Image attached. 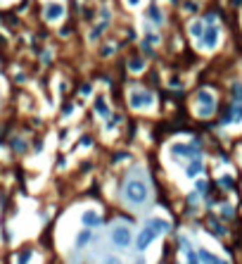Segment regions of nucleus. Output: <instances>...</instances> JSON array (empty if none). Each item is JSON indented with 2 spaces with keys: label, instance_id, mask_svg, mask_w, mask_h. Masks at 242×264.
Masks as SVG:
<instances>
[{
  "label": "nucleus",
  "instance_id": "nucleus-9",
  "mask_svg": "<svg viewBox=\"0 0 242 264\" xmlns=\"http://www.w3.org/2000/svg\"><path fill=\"white\" fill-rule=\"evenodd\" d=\"M81 224H83V229H97L100 224H102V219H100V214H97L95 209H88V212H83L81 214Z\"/></svg>",
  "mask_w": 242,
  "mask_h": 264
},
{
  "label": "nucleus",
  "instance_id": "nucleus-24",
  "mask_svg": "<svg viewBox=\"0 0 242 264\" xmlns=\"http://www.w3.org/2000/svg\"><path fill=\"white\" fill-rule=\"evenodd\" d=\"M150 17H152V19L157 21V24H159V21H162V14L157 12V10H150Z\"/></svg>",
  "mask_w": 242,
  "mask_h": 264
},
{
  "label": "nucleus",
  "instance_id": "nucleus-23",
  "mask_svg": "<svg viewBox=\"0 0 242 264\" xmlns=\"http://www.w3.org/2000/svg\"><path fill=\"white\" fill-rule=\"evenodd\" d=\"M24 140H14V150H17V153H24Z\"/></svg>",
  "mask_w": 242,
  "mask_h": 264
},
{
  "label": "nucleus",
  "instance_id": "nucleus-22",
  "mask_svg": "<svg viewBox=\"0 0 242 264\" xmlns=\"http://www.w3.org/2000/svg\"><path fill=\"white\" fill-rule=\"evenodd\" d=\"M195 188H197V193H204V190H207V183H204V181H197V183H195Z\"/></svg>",
  "mask_w": 242,
  "mask_h": 264
},
{
  "label": "nucleus",
  "instance_id": "nucleus-21",
  "mask_svg": "<svg viewBox=\"0 0 242 264\" xmlns=\"http://www.w3.org/2000/svg\"><path fill=\"white\" fill-rule=\"evenodd\" d=\"M221 188H233V179L230 176H221Z\"/></svg>",
  "mask_w": 242,
  "mask_h": 264
},
{
  "label": "nucleus",
  "instance_id": "nucleus-25",
  "mask_svg": "<svg viewBox=\"0 0 242 264\" xmlns=\"http://www.w3.org/2000/svg\"><path fill=\"white\" fill-rule=\"evenodd\" d=\"M214 264H228V262H226V259H216Z\"/></svg>",
  "mask_w": 242,
  "mask_h": 264
},
{
  "label": "nucleus",
  "instance_id": "nucleus-10",
  "mask_svg": "<svg viewBox=\"0 0 242 264\" xmlns=\"http://www.w3.org/2000/svg\"><path fill=\"white\" fill-rule=\"evenodd\" d=\"M93 238H95V233H93L90 229H81L76 233V238H74V248H76V250H81V248H86V245L93 243Z\"/></svg>",
  "mask_w": 242,
  "mask_h": 264
},
{
  "label": "nucleus",
  "instance_id": "nucleus-3",
  "mask_svg": "<svg viewBox=\"0 0 242 264\" xmlns=\"http://www.w3.org/2000/svg\"><path fill=\"white\" fill-rule=\"evenodd\" d=\"M110 243L117 248V250H128L133 245V231L126 226V224L117 222V224H112V229H110Z\"/></svg>",
  "mask_w": 242,
  "mask_h": 264
},
{
  "label": "nucleus",
  "instance_id": "nucleus-26",
  "mask_svg": "<svg viewBox=\"0 0 242 264\" xmlns=\"http://www.w3.org/2000/svg\"><path fill=\"white\" fill-rule=\"evenodd\" d=\"M128 3H131V5H138V3H140V0H128Z\"/></svg>",
  "mask_w": 242,
  "mask_h": 264
},
{
  "label": "nucleus",
  "instance_id": "nucleus-11",
  "mask_svg": "<svg viewBox=\"0 0 242 264\" xmlns=\"http://www.w3.org/2000/svg\"><path fill=\"white\" fill-rule=\"evenodd\" d=\"M202 169H204V164H202L200 157H195V160H187V167H185L187 179H197V176L202 174Z\"/></svg>",
  "mask_w": 242,
  "mask_h": 264
},
{
  "label": "nucleus",
  "instance_id": "nucleus-8",
  "mask_svg": "<svg viewBox=\"0 0 242 264\" xmlns=\"http://www.w3.org/2000/svg\"><path fill=\"white\" fill-rule=\"evenodd\" d=\"M242 122V103H233L230 105V110L226 112V117H223V124H240Z\"/></svg>",
  "mask_w": 242,
  "mask_h": 264
},
{
  "label": "nucleus",
  "instance_id": "nucleus-2",
  "mask_svg": "<svg viewBox=\"0 0 242 264\" xmlns=\"http://www.w3.org/2000/svg\"><path fill=\"white\" fill-rule=\"evenodd\" d=\"M166 231H169V224H166L164 219H159V217H157V219H150V222H147V226L140 231L138 238H136L133 243H136V248L143 252V250H147V248L152 245L154 238H159L162 233H166Z\"/></svg>",
  "mask_w": 242,
  "mask_h": 264
},
{
  "label": "nucleus",
  "instance_id": "nucleus-4",
  "mask_svg": "<svg viewBox=\"0 0 242 264\" xmlns=\"http://www.w3.org/2000/svg\"><path fill=\"white\" fill-rule=\"evenodd\" d=\"M128 105H131L133 110H147V107L154 105V95L145 88H133L128 93Z\"/></svg>",
  "mask_w": 242,
  "mask_h": 264
},
{
  "label": "nucleus",
  "instance_id": "nucleus-19",
  "mask_svg": "<svg viewBox=\"0 0 242 264\" xmlns=\"http://www.w3.org/2000/svg\"><path fill=\"white\" fill-rule=\"evenodd\" d=\"M233 98H235V103H242V84L233 86Z\"/></svg>",
  "mask_w": 242,
  "mask_h": 264
},
{
  "label": "nucleus",
  "instance_id": "nucleus-18",
  "mask_svg": "<svg viewBox=\"0 0 242 264\" xmlns=\"http://www.w3.org/2000/svg\"><path fill=\"white\" fill-rule=\"evenodd\" d=\"M102 264H124V259L119 257V255H104Z\"/></svg>",
  "mask_w": 242,
  "mask_h": 264
},
{
  "label": "nucleus",
  "instance_id": "nucleus-6",
  "mask_svg": "<svg viewBox=\"0 0 242 264\" xmlns=\"http://www.w3.org/2000/svg\"><path fill=\"white\" fill-rule=\"evenodd\" d=\"M219 38H221V31H219V27L216 24H209L207 29H204V34H202L200 43L204 50H214L216 45H219Z\"/></svg>",
  "mask_w": 242,
  "mask_h": 264
},
{
  "label": "nucleus",
  "instance_id": "nucleus-20",
  "mask_svg": "<svg viewBox=\"0 0 242 264\" xmlns=\"http://www.w3.org/2000/svg\"><path fill=\"white\" fill-rule=\"evenodd\" d=\"M29 259H31V252H21L17 257V264H29Z\"/></svg>",
  "mask_w": 242,
  "mask_h": 264
},
{
  "label": "nucleus",
  "instance_id": "nucleus-16",
  "mask_svg": "<svg viewBox=\"0 0 242 264\" xmlns=\"http://www.w3.org/2000/svg\"><path fill=\"white\" fill-rule=\"evenodd\" d=\"M128 69H131V71H143V69H145V60H143V57L131 60V62H128Z\"/></svg>",
  "mask_w": 242,
  "mask_h": 264
},
{
  "label": "nucleus",
  "instance_id": "nucleus-5",
  "mask_svg": "<svg viewBox=\"0 0 242 264\" xmlns=\"http://www.w3.org/2000/svg\"><path fill=\"white\" fill-rule=\"evenodd\" d=\"M216 112V98L214 93H209V90H200L197 93V114L200 117H211Z\"/></svg>",
  "mask_w": 242,
  "mask_h": 264
},
{
  "label": "nucleus",
  "instance_id": "nucleus-14",
  "mask_svg": "<svg viewBox=\"0 0 242 264\" xmlns=\"http://www.w3.org/2000/svg\"><path fill=\"white\" fill-rule=\"evenodd\" d=\"M197 255H200V262L202 264H214L216 259H219L216 255H211L209 250H197Z\"/></svg>",
  "mask_w": 242,
  "mask_h": 264
},
{
  "label": "nucleus",
  "instance_id": "nucleus-15",
  "mask_svg": "<svg viewBox=\"0 0 242 264\" xmlns=\"http://www.w3.org/2000/svg\"><path fill=\"white\" fill-rule=\"evenodd\" d=\"M190 34H193L195 38H202V34H204V24H202V21H193V24H190Z\"/></svg>",
  "mask_w": 242,
  "mask_h": 264
},
{
  "label": "nucleus",
  "instance_id": "nucleus-13",
  "mask_svg": "<svg viewBox=\"0 0 242 264\" xmlns=\"http://www.w3.org/2000/svg\"><path fill=\"white\" fill-rule=\"evenodd\" d=\"M93 107H95V114H100V117H107V114H110L107 100H104L102 95H97V98H95V105H93Z\"/></svg>",
  "mask_w": 242,
  "mask_h": 264
},
{
  "label": "nucleus",
  "instance_id": "nucleus-12",
  "mask_svg": "<svg viewBox=\"0 0 242 264\" xmlns=\"http://www.w3.org/2000/svg\"><path fill=\"white\" fill-rule=\"evenodd\" d=\"M62 14H64V7L62 5H48V7H45V19H48V21L60 19Z\"/></svg>",
  "mask_w": 242,
  "mask_h": 264
},
{
  "label": "nucleus",
  "instance_id": "nucleus-17",
  "mask_svg": "<svg viewBox=\"0 0 242 264\" xmlns=\"http://www.w3.org/2000/svg\"><path fill=\"white\" fill-rule=\"evenodd\" d=\"M185 264H202V262H200V255H197L193 248L185 252Z\"/></svg>",
  "mask_w": 242,
  "mask_h": 264
},
{
  "label": "nucleus",
  "instance_id": "nucleus-1",
  "mask_svg": "<svg viewBox=\"0 0 242 264\" xmlns=\"http://www.w3.org/2000/svg\"><path fill=\"white\" fill-rule=\"evenodd\" d=\"M121 198L128 207L140 209L145 207L150 200V188H147V179L143 169H136V174H128L121 186Z\"/></svg>",
  "mask_w": 242,
  "mask_h": 264
},
{
  "label": "nucleus",
  "instance_id": "nucleus-7",
  "mask_svg": "<svg viewBox=\"0 0 242 264\" xmlns=\"http://www.w3.org/2000/svg\"><path fill=\"white\" fill-rule=\"evenodd\" d=\"M173 155H183V157H187V160H195V157H200L202 148L200 143H176V146L171 148Z\"/></svg>",
  "mask_w": 242,
  "mask_h": 264
}]
</instances>
